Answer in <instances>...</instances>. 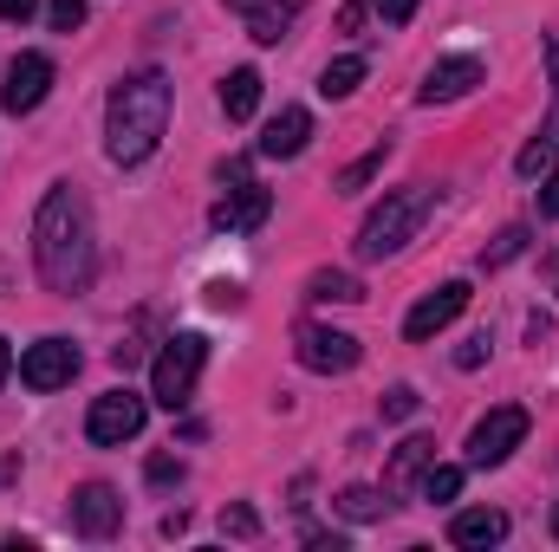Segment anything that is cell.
<instances>
[{"label": "cell", "instance_id": "6da1fadb", "mask_svg": "<svg viewBox=\"0 0 559 552\" xmlns=\"http://www.w3.org/2000/svg\"><path fill=\"white\" fill-rule=\"evenodd\" d=\"M33 267L52 292H85L98 274V241H92V215L85 202L59 182L46 189L39 215H33Z\"/></svg>", "mask_w": 559, "mask_h": 552}, {"label": "cell", "instance_id": "7a4b0ae2", "mask_svg": "<svg viewBox=\"0 0 559 552\" xmlns=\"http://www.w3.org/2000/svg\"><path fill=\"white\" fill-rule=\"evenodd\" d=\"M169 131V79L163 72H138V79H124L118 92H111V105H105V149H111V163H143L156 143Z\"/></svg>", "mask_w": 559, "mask_h": 552}, {"label": "cell", "instance_id": "3957f363", "mask_svg": "<svg viewBox=\"0 0 559 552\" xmlns=\"http://www.w3.org/2000/svg\"><path fill=\"white\" fill-rule=\"evenodd\" d=\"M429 208H436V189H423V182L417 189L384 195V208H371L365 228H358V254H365V261H391V254H404Z\"/></svg>", "mask_w": 559, "mask_h": 552}, {"label": "cell", "instance_id": "277c9868", "mask_svg": "<svg viewBox=\"0 0 559 552\" xmlns=\"http://www.w3.org/2000/svg\"><path fill=\"white\" fill-rule=\"evenodd\" d=\"M202 364H209V338H202V332H176V338L156 351V364H150V397H156L163 410H182V404L195 397Z\"/></svg>", "mask_w": 559, "mask_h": 552}, {"label": "cell", "instance_id": "5b68a950", "mask_svg": "<svg viewBox=\"0 0 559 552\" xmlns=\"http://www.w3.org/2000/svg\"><path fill=\"white\" fill-rule=\"evenodd\" d=\"M521 442H527V410H521V404H501V410H488L468 429V461H475V468H495V461H508Z\"/></svg>", "mask_w": 559, "mask_h": 552}, {"label": "cell", "instance_id": "8992f818", "mask_svg": "<svg viewBox=\"0 0 559 552\" xmlns=\"http://www.w3.org/2000/svg\"><path fill=\"white\" fill-rule=\"evenodd\" d=\"M293 351H299V364L319 371V377H338V371H352V364L365 358V345H358L352 332H332V325H299Z\"/></svg>", "mask_w": 559, "mask_h": 552}, {"label": "cell", "instance_id": "52a82bcc", "mask_svg": "<svg viewBox=\"0 0 559 552\" xmlns=\"http://www.w3.org/2000/svg\"><path fill=\"white\" fill-rule=\"evenodd\" d=\"M143 429V397L138 391H105L92 416H85V435L98 442V448H118V442H131Z\"/></svg>", "mask_w": 559, "mask_h": 552}, {"label": "cell", "instance_id": "ba28073f", "mask_svg": "<svg viewBox=\"0 0 559 552\" xmlns=\"http://www.w3.org/2000/svg\"><path fill=\"white\" fill-rule=\"evenodd\" d=\"M46 92H52V59H46V52H20V59L7 65V85H0V111L26 118V111H39Z\"/></svg>", "mask_w": 559, "mask_h": 552}, {"label": "cell", "instance_id": "9c48e42d", "mask_svg": "<svg viewBox=\"0 0 559 552\" xmlns=\"http://www.w3.org/2000/svg\"><path fill=\"white\" fill-rule=\"evenodd\" d=\"M72 377H79V351H72L66 338L26 345V358H20V384H26V391H59V384H72Z\"/></svg>", "mask_w": 559, "mask_h": 552}, {"label": "cell", "instance_id": "30bf717a", "mask_svg": "<svg viewBox=\"0 0 559 552\" xmlns=\"http://www.w3.org/2000/svg\"><path fill=\"white\" fill-rule=\"evenodd\" d=\"M462 312H468V286H462V279H449V286H436L429 299H417V305H411L404 338H411V345H423V338H436L442 325H455Z\"/></svg>", "mask_w": 559, "mask_h": 552}, {"label": "cell", "instance_id": "8fae6325", "mask_svg": "<svg viewBox=\"0 0 559 552\" xmlns=\"http://www.w3.org/2000/svg\"><path fill=\"white\" fill-rule=\"evenodd\" d=\"M72 527H79V533H92V540L118 533V527H124V501H118V488L85 481V488L72 494Z\"/></svg>", "mask_w": 559, "mask_h": 552}, {"label": "cell", "instance_id": "7c38bea8", "mask_svg": "<svg viewBox=\"0 0 559 552\" xmlns=\"http://www.w3.org/2000/svg\"><path fill=\"white\" fill-rule=\"evenodd\" d=\"M481 85V59H436L429 72H423L417 98L423 105H455L462 92H475Z\"/></svg>", "mask_w": 559, "mask_h": 552}, {"label": "cell", "instance_id": "4fadbf2b", "mask_svg": "<svg viewBox=\"0 0 559 552\" xmlns=\"http://www.w3.org/2000/svg\"><path fill=\"white\" fill-rule=\"evenodd\" d=\"M267 215H274V195L261 182H241L228 202H215V228H228V235H254Z\"/></svg>", "mask_w": 559, "mask_h": 552}, {"label": "cell", "instance_id": "5bb4252c", "mask_svg": "<svg viewBox=\"0 0 559 552\" xmlns=\"http://www.w3.org/2000/svg\"><path fill=\"white\" fill-rule=\"evenodd\" d=\"M449 540H455L462 552L501 547V540H508V514H495V507H475V514H455V520H449Z\"/></svg>", "mask_w": 559, "mask_h": 552}, {"label": "cell", "instance_id": "9a60e30c", "mask_svg": "<svg viewBox=\"0 0 559 552\" xmlns=\"http://www.w3.org/2000/svg\"><path fill=\"white\" fill-rule=\"evenodd\" d=\"M228 7L248 20V33H254L261 46H280L286 26H293V0H228Z\"/></svg>", "mask_w": 559, "mask_h": 552}, {"label": "cell", "instance_id": "2e32d148", "mask_svg": "<svg viewBox=\"0 0 559 552\" xmlns=\"http://www.w3.org/2000/svg\"><path fill=\"white\" fill-rule=\"evenodd\" d=\"M547 59H554V118L540 124V137L521 149V163H514L521 176H540V169L554 163V149H559V39H547Z\"/></svg>", "mask_w": 559, "mask_h": 552}, {"label": "cell", "instance_id": "e0dca14e", "mask_svg": "<svg viewBox=\"0 0 559 552\" xmlns=\"http://www.w3.org/2000/svg\"><path fill=\"white\" fill-rule=\"evenodd\" d=\"M306 137H312V118H306L299 105H286L274 124H267V137H261V156L286 163V156H299V149H306Z\"/></svg>", "mask_w": 559, "mask_h": 552}, {"label": "cell", "instance_id": "ac0fdd59", "mask_svg": "<svg viewBox=\"0 0 559 552\" xmlns=\"http://www.w3.org/2000/svg\"><path fill=\"white\" fill-rule=\"evenodd\" d=\"M254 105H261V72H254V65H235V72L222 79V111H228L235 124H248Z\"/></svg>", "mask_w": 559, "mask_h": 552}, {"label": "cell", "instance_id": "d6986e66", "mask_svg": "<svg viewBox=\"0 0 559 552\" xmlns=\"http://www.w3.org/2000/svg\"><path fill=\"white\" fill-rule=\"evenodd\" d=\"M306 299H319V305H358L365 286H358L352 274H338V267H325V274L306 279Z\"/></svg>", "mask_w": 559, "mask_h": 552}, {"label": "cell", "instance_id": "ffe728a7", "mask_svg": "<svg viewBox=\"0 0 559 552\" xmlns=\"http://www.w3.org/2000/svg\"><path fill=\"white\" fill-rule=\"evenodd\" d=\"M429 461H436V442H429V435H411V442L391 455V488H411L417 475H429Z\"/></svg>", "mask_w": 559, "mask_h": 552}, {"label": "cell", "instance_id": "44dd1931", "mask_svg": "<svg viewBox=\"0 0 559 552\" xmlns=\"http://www.w3.org/2000/svg\"><path fill=\"white\" fill-rule=\"evenodd\" d=\"M358 85H365V59H332V65L319 72V92H325V98H352Z\"/></svg>", "mask_w": 559, "mask_h": 552}, {"label": "cell", "instance_id": "7402d4cb", "mask_svg": "<svg viewBox=\"0 0 559 552\" xmlns=\"http://www.w3.org/2000/svg\"><path fill=\"white\" fill-rule=\"evenodd\" d=\"M384 156H391V143H378V149H365V156H358V163H352V169H345V176H338L332 189H338V195H352V189H365V182H371V176L384 169Z\"/></svg>", "mask_w": 559, "mask_h": 552}, {"label": "cell", "instance_id": "603a6c76", "mask_svg": "<svg viewBox=\"0 0 559 552\" xmlns=\"http://www.w3.org/2000/svg\"><path fill=\"white\" fill-rule=\"evenodd\" d=\"M338 514H345V520H378V514H384V494H378V488H345V494H338Z\"/></svg>", "mask_w": 559, "mask_h": 552}, {"label": "cell", "instance_id": "cb8c5ba5", "mask_svg": "<svg viewBox=\"0 0 559 552\" xmlns=\"http://www.w3.org/2000/svg\"><path fill=\"white\" fill-rule=\"evenodd\" d=\"M462 494V468H436L429 461V475H423V501H455Z\"/></svg>", "mask_w": 559, "mask_h": 552}, {"label": "cell", "instance_id": "d4e9b609", "mask_svg": "<svg viewBox=\"0 0 559 552\" xmlns=\"http://www.w3.org/2000/svg\"><path fill=\"white\" fill-rule=\"evenodd\" d=\"M521 248H527V228H501V241H495V248L481 254V267H508V261H514Z\"/></svg>", "mask_w": 559, "mask_h": 552}, {"label": "cell", "instance_id": "484cf974", "mask_svg": "<svg viewBox=\"0 0 559 552\" xmlns=\"http://www.w3.org/2000/svg\"><path fill=\"white\" fill-rule=\"evenodd\" d=\"M46 20H52V33H79L85 26V0H52Z\"/></svg>", "mask_w": 559, "mask_h": 552}, {"label": "cell", "instance_id": "4316f807", "mask_svg": "<svg viewBox=\"0 0 559 552\" xmlns=\"http://www.w3.org/2000/svg\"><path fill=\"white\" fill-rule=\"evenodd\" d=\"M222 533H235V540H254V533H261L254 507H228V514H222Z\"/></svg>", "mask_w": 559, "mask_h": 552}, {"label": "cell", "instance_id": "83f0119b", "mask_svg": "<svg viewBox=\"0 0 559 552\" xmlns=\"http://www.w3.org/2000/svg\"><path fill=\"white\" fill-rule=\"evenodd\" d=\"M417 391H411V384H397V391H391V397H384V416H391V422H411V416H417Z\"/></svg>", "mask_w": 559, "mask_h": 552}, {"label": "cell", "instance_id": "f1b7e54d", "mask_svg": "<svg viewBox=\"0 0 559 552\" xmlns=\"http://www.w3.org/2000/svg\"><path fill=\"white\" fill-rule=\"evenodd\" d=\"M150 481H156V488L182 481V461H176V455H150Z\"/></svg>", "mask_w": 559, "mask_h": 552}, {"label": "cell", "instance_id": "f546056e", "mask_svg": "<svg viewBox=\"0 0 559 552\" xmlns=\"http://www.w3.org/2000/svg\"><path fill=\"white\" fill-rule=\"evenodd\" d=\"M540 215H547V221H559V169L540 182Z\"/></svg>", "mask_w": 559, "mask_h": 552}, {"label": "cell", "instance_id": "4dcf8cb0", "mask_svg": "<svg viewBox=\"0 0 559 552\" xmlns=\"http://www.w3.org/2000/svg\"><path fill=\"white\" fill-rule=\"evenodd\" d=\"M481 358H488V338H468V345H462V351H455V364H462V371H475V364H481Z\"/></svg>", "mask_w": 559, "mask_h": 552}, {"label": "cell", "instance_id": "1f68e13d", "mask_svg": "<svg viewBox=\"0 0 559 552\" xmlns=\"http://www.w3.org/2000/svg\"><path fill=\"white\" fill-rule=\"evenodd\" d=\"M378 13H384V20H391V26H404V20H411V13H417V0H378Z\"/></svg>", "mask_w": 559, "mask_h": 552}, {"label": "cell", "instance_id": "d6a6232c", "mask_svg": "<svg viewBox=\"0 0 559 552\" xmlns=\"http://www.w3.org/2000/svg\"><path fill=\"white\" fill-rule=\"evenodd\" d=\"M39 13V0H0V20H33Z\"/></svg>", "mask_w": 559, "mask_h": 552}, {"label": "cell", "instance_id": "836d02e7", "mask_svg": "<svg viewBox=\"0 0 559 552\" xmlns=\"http://www.w3.org/2000/svg\"><path fill=\"white\" fill-rule=\"evenodd\" d=\"M365 26V7H338V33H358Z\"/></svg>", "mask_w": 559, "mask_h": 552}, {"label": "cell", "instance_id": "e575fe53", "mask_svg": "<svg viewBox=\"0 0 559 552\" xmlns=\"http://www.w3.org/2000/svg\"><path fill=\"white\" fill-rule=\"evenodd\" d=\"M7 371H13V351H7V338H0V377H7Z\"/></svg>", "mask_w": 559, "mask_h": 552}, {"label": "cell", "instance_id": "d590c367", "mask_svg": "<svg viewBox=\"0 0 559 552\" xmlns=\"http://www.w3.org/2000/svg\"><path fill=\"white\" fill-rule=\"evenodd\" d=\"M554 533H559V507H554Z\"/></svg>", "mask_w": 559, "mask_h": 552}]
</instances>
